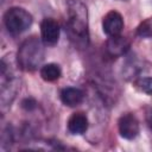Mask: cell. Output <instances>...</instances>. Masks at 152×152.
<instances>
[{"label":"cell","mask_w":152,"mask_h":152,"mask_svg":"<svg viewBox=\"0 0 152 152\" xmlns=\"http://www.w3.org/2000/svg\"><path fill=\"white\" fill-rule=\"evenodd\" d=\"M66 30L70 36V39L75 45L84 48L88 44V20H87V8L78 1L74 0L69 2L68 10V20Z\"/></svg>","instance_id":"1"},{"label":"cell","mask_w":152,"mask_h":152,"mask_svg":"<svg viewBox=\"0 0 152 152\" xmlns=\"http://www.w3.org/2000/svg\"><path fill=\"white\" fill-rule=\"evenodd\" d=\"M44 59V48L37 37L26 39L18 50V64L26 71H32Z\"/></svg>","instance_id":"2"},{"label":"cell","mask_w":152,"mask_h":152,"mask_svg":"<svg viewBox=\"0 0 152 152\" xmlns=\"http://www.w3.org/2000/svg\"><path fill=\"white\" fill-rule=\"evenodd\" d=\"M4 23L10 33L19 34L31 26L32 15L21 7H12L5 13Z\"/></svg>","instance_id":"3"},{"label":"cell","mask_w":152,"mask_h":152,"mask_svg":"<svg viewBox=\"0 0 152 152\" xmlns=\"http://www.w3.org/2000/svg\"><path fill=\"white\" fill-rule=\"evenodd\" d=\"M118 126H119V133L122 138L125 139H134L138 134H139V121L138 119L131 114V113H127V114H124L120 119H119V122H118Z\"/></svg>","instance_id":"4"},{"label":"cell","mask_w":152,"mask_h":152,"mask_svg":"<svg viewBox=\"0 0 152 152\" xmlns=\"http://www.w3.org/2000/svg\"><path fill=\"white\" fill-rule=\"evenodd\" d=\"M102 28L108 37L119 36L124 28V19L121 14L116 11L108 12L102 19Z\"/></svg>","instance_id":"5"},{"label":"cell","mask_w":152,"mask_h":152,"mask_svg":"<svg viewBox=\"0 0 152 152\" xmlns=\"http://www.w3.org/2000/svg\"><path fill=\"white\" fill-rule=\"evenodd\" d=\"M40 34L44 44L53 45L58 42L59 38V25L56 20L45 18L40 23Z\"/></svg>","instance_id":"6"},{"label":"cell","mask_w":152,"mask_h":152,"mask_svg":"<svg viewBox=\"0 0 152 152\" xmlns=\"http://www.w3.org/2000/svg\"><path fill=\"white\" fill-rule=\"evenodd\" d=\"M128 49H129L128 40L125 37H121L120 34L109 37V39L107 40V44H106V50H107L108 55L112 57H120V56L125 55Z\"/></svg>","instance_id":"7"},{"label":"cell","mask_w":152,"mask_h":152,"mask_svg":"<svg viewBox=\"0 0 152 152\" xmlns=\"http://www.w3.org/2000/svg\"><path fill=\"white\" fill-rule=\"evenodd\" d=\"M88 129V118L84 113H74L68 120V131L74 135L83 134Z\"/></svg>","instance_id":"8"},{"label":"cell","mask_w":152,"mask_h":152,"mask_svg":"<svg viewBox=\"0 0 152 152\" xmlns=\"http://www.w3.org/2000/svg\"><path fill=\"white\" fill-rule=\"evenodd\" d=\"M83 97H84V94L78 88L68 87V88H64L61 91V100L68 107L78 106L83 101Z\"/></svg>","instance_id":"9"},{"label":"cell","mask_w":152,"mask_h":152,"mask_svg":"<svg viewBox=\"0 0 152 152\" xmlns=\"http://www.w3.org/2000/svg\"><path fill=\"white\" fill-rule=\"evenodd\" d=\"M40 76L44 81L53 82L61 77V68L55 63L45 64L40 68Z\"/></svg>","instance_id":"10"},{"label":"cell","mask_w":152,"mask_h":152,"mask_svg":"<svg viewBox=\"0 0 152 152\" xmlns=\"http://www.w3.org/2000/svg\"><path fill=\"white\" fill-rule=\"evenodd\" d=\"M137 33L142 38H152V17L140 23L137 28Z\"/></svg>","instance_id":"11"},{"label":"cell","mask_w":152,"mask_h":152,"mask_svg":"<svg viewBox=\"0 0 152 152\" xmlns=\"http://www.w3.org/2000/svg\"><path fill=\"white\" fill-rule=\"evenodd\" d=\"M137 87L145 94L152 95V77H142L138 80Z\"/></svg>","instance_id":"12"},{"label":"cell","mask_w":152,"mask_h":152,"mask_svg":"<svg viewBox=\"0 0 152 152\" xmlns=\"http://www.w3.org/2000/svg\"><path fill=\"white\" fill-rule=\"evenodd\" d=\"M36 106H37V102L32 97H27V99L23 100V102H21V107L26 110H32L36 108Z\"/></svg>","instance_id":"13"},{"label":"cell","mask_w":152,"mask_h":152,"mask_svg":"<svg viewBox=\"0 0 152 152\" xmlns=\"http://www.w3.org/2000/svg\"><path fill=\"white\" fill-rule=\"evenodd\" d=\"M145 120L148 126V128L152 131V107H148L145 112Z\"/></svg>","instance_id":"14"}]
</instances>
